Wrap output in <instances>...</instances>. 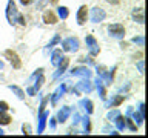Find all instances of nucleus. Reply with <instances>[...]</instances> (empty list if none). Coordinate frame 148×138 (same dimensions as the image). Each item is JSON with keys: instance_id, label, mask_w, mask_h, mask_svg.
Listing matches in <instances>:
<instances>
[{"instance_id": "14", "label": "nucleus", "mask_w": 148, "mask_h": 138, "mask_svg": "<svg viewBox=\"0 0 148 138\" xmlns=\"http://www.w3.org/2000/svg\"><path fill=\"white\" fill-rule=\"evenodd\" d=\"M133 17H134V20H137L139 23H143V11H142V9H137V11H134Z\"/></svg>"}, {"instance_id": "23", "label": "nucleus", "mask_w": 148, "mask_h": 138, "mask_svg": "<svg viewBox=\"0 0 148 138\" xmlns=\"http://www.w3.org/2000/svg\"><path fill=\"white\" fill-rule=\"evenodd\" d=\"M23 133H26V135H29V133H31V127H29V124L23 126Z\"/></svg>"}, {"instance_id": "17", "label": "nucleus", "mask_w": 148, "mask_h": 138, "mask_svg": "<svg viewBox=\"0 0 148 138\" xmlns=\"http://www.w3.org/2000/svg\"><path fill=\"white\" fill-rule=\"evenodd\" d=\"M116 124H117L119 129H123L125 127V118H122V117H119V115H117V118H116Z\"/></svg>"}, {"instance_id": "21", "label": "nucleus", "mask_w": 148, "mask_h": 138, "mask_svg": "<svg viewBox=\"0 0 148 138\" xmlns=\"http://www.w3.org/2000/svg\"><path fill=\"white\" fill-rule=\"evenodd\" d=\"M125 120H127V123H128L130 129H131V131H136V129H137V126H136V124H134V123H133V121H131V120H130V118H125Z\"/></svg>"}, {"instance_id": "19", "label": "nucleus", "mask_w": 148, "mask_h": 138, "mask_svg": "<svg viewBox=\"0 0 148 138\" xmlns=\"http://www.w3.org/2000/svg\"><path fill=\"white\" fill-rule=\"evenodd\" d=\"M59 16L62 17V18H66V17H68V9L65 8V6L59 8Z\"/></svg>"}, {"instance_id": "31", "label": "nucleus", "mask_w": 148, "mask_h": 138, "mask_svg": "<svg viewBox=\"0 0 148 138\" xmlns=\"http://www.w3.org/2000/svg\"><path fill=\"white\" fill-rule=\"evenodd\" d=\"M28 94H29V95H34V89H32V87H29V89H28Z\"/></svg>"}, {"instance_id": "3", "label": "nucleus", "mask_w": 148, "mask_h": 138, "mask_svg": "<svg viewBox=\"0 0 148 138\" xmlns=\"http://www.w3.org/2000/svg\"><path fill=\"white\" fill-rule=\"evenodd\" d=\"M5 55L9 58V62L12 63V66L16 68V69H20V66H22V62H20V58H18V55L14 52V51H11V49H8L6 52H5Z\"/></svg>"}, {"instance_id": "27", "label": "nucleus", "mask_w": 148, "mask_h": 138, "mask_svg": "<svg viewBox=\"0 0 148 138\" xmlns=\"http://www.w3.org/2000/svg\"><path fill=\"white\" fill-rule=\"evenodd\" d=\"M20 3H22V5H25V6H26V5L32 3V0H20Z\"/></svg>"}, {"instance_id": "12", "label": "nucleus", "mask_w": 148, "mask_h": 138, "mask_svg": "<svg viewBox=\"0 0 148 138\" xmlns=\"http://www.w3.org/2000/svg\"><path fill=\"white\" fill-rule=\"evenodd\" d=\"M68 63H69V60H68V58H63V62L59 63V71H57V74H56L54 77H59L60 74H63L65 69H66V66H68Z\"/></svg>"}, {"instance_id": "8", "label": "nucleus", "mask_w": 148, "mask_h": 138, "mask_svg": "<svg viewBox=\"0 0 148 138\" xmlns=\"http://www.w3.org/2000/svg\"><path fill=\"white\" fill-rule=\"evenodd\" d=\"M86 43L90 45V49H91V54H92V55H96L97 52H99V49L96 48L97 43H96V40H94V37H92V35H88V37H86Z\"/></svg>"}, {"instance_id": "24", "label": "nucleus", "mask_w": 148, "mask_h": 138, "mask_svg": "<svg viewBox=\"0 0 148 138\" xmlns=\"http://www.w3.org/2000/svg\"><path fill=\"white\" fill-rule=\"evenodd\" d=\"M9 108L8 103H5V101H0V110H6Z\"/></svg>"}, {"instance_id": "29", "label": "nucleus", "mask_w": 148, "mask_h": 138, "mask_svg": "<svg viewBox=\"0 0 148 138\" xmlns=\"http://www.w3.org/2000/svg\"><path fill=\"white\" fill-rule=\"evenodd\" d=\"M139 71H140V72H143V62H140V63H139Z\"/></svg>"}, {"instance_id": "6", "label": "nucleus", "mask_w": 148, "mask_h": 138, "mask_svg": "<svg viewBox=\"0 0 148 138\" xmlns=\"http://www.w3.org/2000/svg\"><path fill=\"white\" fill-rule=\"evenodd\" d=\"M86 18H88V8L83 5V6H80V9H79V12H77V23L79 25H83V23L86 22Z\"/></svg>"}, {"instance_id": "13", "label": "nucleus", "mask_w": 148, "mask_h": 138, "mask_svg": "<svg viewBox=\"0 0 148 138\" xmlns=\"http://www.w3.org/2000/svg\"><path fill=\"white\" fill-rule=\"evenodd\" d=\"M11 117H9L8 114H5V112H0V124H9L11 123Z\"/></svg>"}, {"instance_id": "5", "label": "nucleus", "mask_w": 148, "mask_h": 138, "mask_svg": "<svg viewBox=\"0 0 148 138\" xmlns=\"http://www.w3.org/2000/svg\"><path fill=\"white\" fill-rule=\"evenodd\" d=\"M105 18V11L102 8H94L92 9V14H91V20L92 22H102Z\"/></svg>"}, {"instance_id": "18", "label": "nucleus", "mask_w": 148, "mask_h": 138, "mask_svg": "<svg viewBox=\"0 0 148 138\" xmlns=\"http://www.w3.org/2000/svg\"><path fill=\"white\" fill-rule=\"evenodd\" d=\"M79 87H80V89H83V91H86V92L91 91V85H90L88 81H82L80 85H79Z\"/></svg>"}, {"instance_id": "1", "label": "nucleus", "mask_w": 148, "mask_h": 138, "mask_svg": "<svg viewBox=\"0 0 148 138\" xmlns=\"http://www.w3.org/2000/svg\"><path fill=\"white\" fill-rule=\"evenodd\" d=\"M17 8H16V3H14V0H9L8 2V9H6V17H8V22L14 25L16 23V17H17Z\"/></svg>"}, {"instance_id": "20", "label": "nucleus", "mask_w": 148, "mask_h": 138, "mask_svg": "<svg viewBox=\"0 0 148 138\" xmlns=\"http://www.w3.org/2000/svg\"><path fill=\"white\" fill-rule=\"evenodd\" d=\"M17 18H18V23H20L22 26H25V25H26V20H25V17H23L22 14H17Z\"/></svg>"}, {"instance_id": "28", "label": "nucleus", "mask_w": 148, "mask_h": 138, "mask_svg": "<svg viewBox=\"0 0 148 138\" xmlns=\"http://www.w3.org/2000/svg\"><path fill=\"white\" fill-rule=\"evenodd\" d=\"M57 41H59V35H57V37H54V40L51 41V45H49V46H53V45H56V43H57Z\"/></svg>"}, {"instance_id": "11", "label": "nucleus", "mask_w": 148, "mask_h": 138, "mask_svg": "<svg viewBox=\"0 0 148 138\" xmlns=\"http://www.w3.org/2000/svg\"><path fill=\"white\" fill-rule=\"evenodd\" d=\"M68 115H69V108H62V110H60L59 115H57V120L60 123H63V121H66Z\"/></svg>"}, {"instance_id": "34", "label": "nucleus", "mask_w": 148, "mask_h": 138, "mask_svg": "<svg viewBox=\"0 0 148 138\" xmlns=\"http://www.w3.org/2000/svg\"><path fill=\"white\" fill-rule=\"evenodd\" d=\"M0 68H2V63H0Z\"/></svg>"}, {"instance_id": "33", "label": "nucleus", "mask_w": 148, "mask_h": 138, "mask_svg": "<svg viewBox=\"0 0 148 138\" xmlns=\"http://www.w3.org/2000/svg\"><path fill=\"white\" fill-rule=\"evenodd\" d=\"M2 133H3V131H2V129H0V135H2Z\"/></svg>"}, {"instance_id": "10", "label": "nucleus", "mask_w": 148, "mask_h": 138, "mask_svg": "<svg viewBox=\"0 0 148 138\" xmlns=\"http://www.w3.org/2000/svg\"><path fill=\"white\" fill-rule=\"evenodd\" d=\"M62 49H56L54 52H53V64L54 66H57V64L62 62Z\"/></svg>"}, {"instance_id": "22", "label": "nucleus", "mask_w": 148, "mask_h": 138, "mask_svg": "<svg viewBox=\"0 0 148 138\" xmlns=\"http://www.w3.org/2000/svg\"><path fill=\"white\" fill-rule=\"evenodd\" d=\"M43 81H45V78L40 77V78H39V83H36V89H40V86L43 85Z\"/></svg>"}, {"instance_id": "26", "label": "nucleus", "mask_w": 148, "mask_h": 138, "mask_svg": "<svg viewBox=\"0 0 148 138\" xmlns=\"http://www.w3.org/2000/svg\"><path fill=\"white\" fill-rule=\"evenodd\" d=\"M133 41H137V43H142V41H143V39H142V37H134V39H133Z\"/></svg>"}, {"instance_id": "25", "label": "nucleus", "mask_w": 148, "mask_h": 138, "mask_svg": "<svg viewBox=\"0 0 148 138\" xmlns=\"http://www.w3.org/2000/svg\"><path fill=\"white\" fill-rule=\"evenodd\" d=\"M117 115H119V112H117V110H114V112H111V114L108 115V117H110V118H116Z\"/></svg>"}, {"instance_id": "2", "label": "nucleus", "mask_w": 148, "mask_h": 138, "mask_svg": "<svg viewBox=\"0 0 148 138\" xmlns=\"http://www.w3.org/2000/svg\"><path fill=\"white\" fill-rule=\"evenodd\" d=\"M108 32H110V35L116 37V39H120V37L125 35V28L122 25H119V23H114V25L108 26Z\"/></svg>"}, {"instance_id": "15", "label": "nucleus", "mask_w": 148, "mask_h": 138, "mask_svg": "<svg viewBox=\"0 0 148 138\" xmlns=\"http://www.w3.org/2000/svg\"><path fill=\"white\" fill-rule=\"evenodd\" d=\"M45 118H46V114L42 112L40 114V124H39V131H37V133H42L45 129Z\"/></svg>"}, {"instance_id": "4", "label": "nucleus", "mask_w": 148, "mask_h": 138, "mask_svg": "<svg viewBox=\"0 0 148 138\" xmlns=\"http://www.w3.org/2000/svg\"><path fill=\"white\" fill-rule=\"evenodd\" d=\"M62 46H63V51H77L79 41L76 39H66L62 43Z\"/></svg>"}, {"instance_id": "7", "label": "nucleus", "mask_w": 148, "mask_h": 138, "mask_svg": "<svg viewBox=\"0 0 148 138\" xmlns=\"http://www.w3.org/2000/svg\"><path fill=\"white\" fill-rule=\"evenodd\" d=\"M43 22L46 25H56L57 23V17H56V14L53 11H46L43 14Z\"/></svg>"}, {"instance_id": "16", "label": "nucleus", "mask_w": 148, "mask_h": 138, "mask_svg": "<svg viewBox=\"0 0 148 138\" xmlns=\"http://www.w3.org/2000/svg\"><path fill=\"white\" fill-rule=\"evenodd\" d=\"M9 87H11V91H12V92H16L18 98H23V97H25V92H23L20 87H17V86H9Z\"/></svg>"}, {"instance_id": "9", "label": "nucleus", "mask_w": 148, "mask_h": 138, "mask_svg": "<svg viewBox=\"0 0 148 138\" xmlns=\"http://www.w3.org/2000/svg\"><path fill=\"white\" fill-rule=\"evenodd\" d=\"M73 75H82V77H90L91 72L86 68H74L73 69Z\"/></svg>"}, {"instance_id": "32", "label": "nucleus", "mask_w": 148, "mask_h": 138, "mask_svg": "<svg viewBox=\"0 0 148 138\" xmlns=\"http://www.w3.org/2000/svg\"><path fill=\"white\" fill-rule=\"evenodd\" d=\"M48 2H49L51 5H57V2H59V0H48Z\"/></svg>"}, {"instance_id": "30", "label": "nucleus", "mask_w": 148, "mask_h": 138, "mask_svg": "<svg viewBox=\"0 0 148 138\" xmlns=\"http://www.w3.org/2000/svg\"><path fill=\"white\" fill-rule=\"evenodd\" d=\"M106 2H110V3H113V5H117L120 0H106Z\"/></svg>"}]
</instances>
